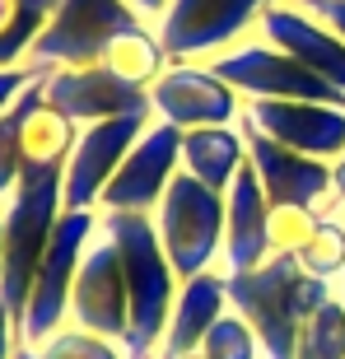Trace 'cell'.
Masks as SVG:
<instances>
[{
    "label": "cell",
    "instance_id": "1",
    "mask_svg": "<svg viewBox=\"0 0 345 359\" xmlns=\"http://www.w3.org/2000/svg\"><path fill=\"white\" fill-rule=\"evenodd\" d=\"M224 285H229V308L257 332L266 359H294L304 322L327 299H336V285L313 280L294 257H266L252 271L224 276Z\"/></svg>",
    "mask_w": 345,
    "mask_h": 359
},
{
    "label": "cell",
    "instance_id": "2",
    "mask_svg": "<svg viewBox=\"0 0 345 359\" xmlns=\"http://www.w3.org/2000/svg\"><path fill=\"white\" fill-rule=\"evenodd\" d=\"M61 215H66V163H24V177L5 201V257H0V308L14 318V327L24 318L33 276Z\"/></svg>",
    "mask_w": 345,
    "mask_h": 359
},
{
    "label": "cell",
    "instance_id": "3",
    "mask_svg": "<svg viewBox=\"0 0 345 359\" xmlns=\"http://www.w3.org/2000/svg\"><path fill=\"white\" fill-rule=\"evenodd\" d=\"M103 229L112 233L121 252V271H126V299H131L126 359H159L182 280L163 252L154 215H103Z\"/></svg>",
    "mask_w": 345,
    "mask_h": 359
},
{
    "label": "cell",
    "instance_id": "4",
    "mask_svg": "<svg viewBox=\"0 0 345 359\" xmlns=\"http://www.w3.org/2000/svg\"><path fill=\"white\" fill-rule=\"evenodd\" d=\"M98 229H103V210H66L56 219V233L47 243V252H42L33 290H28L24 318L14 327L19 346H42L47 336H56L70 322L75 276H80V262L89 252V243L98 238Z\"/></svg>",
    "mask_w": 345,
    "mask_h": 359
},
{
    "label": "cell",
    "instance_id": "5",
    "mask_svg": "<svg viewBox=\"0 0 345 359\" xmlns=\"http://www.w3.org/2000/svg\"><path fill=\"white\" fill-rule=\"evenodd\" d=\"M154 229L168 252L177 280H191L201 271H219L224 252V191H210L191 173H177L168 196L154 210Z\"/></svg>",
    "mask_w": 345,
    "mask_h": 359
},
{
    "label": "cell",
    "instance_id": "6",
    "mask_svg": "<svg viewBox=\"0 0 345 359\" xmlns=\"http://www.w3.org/2000/svg\"><path fill=\"white\" fill-rule=\"evenodd\" d=\"M131 28H149V24L126 0H61L47 19V28L38 33V42H33L28 66L38 75L66 66H98L107 47Z\"/></svg>",
    "mask_w": 345,
    "mask_h": 359
},
{
    "label": "cell",
    "instance_id": "7",
    "mask_svg": "<svg viewBox=\"0 0 345 359\" xmlns=\"http://www.w3.org/2000/svg\"><path fill=\"white\" fill-rule=\"evenodd\" d=\"M271 5L276 0H172L154 33L168 61H215L229 47L257 38Z\"/></svg>",
    "mask_w": 345,
    "mask_h": 359
},
{
    "label": "cell",
    "instance_id": "8",
    "mask_svg": "<svg viewBox=\"0 0 345 359\" xmlns=\"http://www.w3.org/2000/svg\"><path fill=\"white\" fill-rule=\"evenodd\" d=\"M210 70L219 75L224 84L248 98H290V103H332V107H345V93L332 89L327 80H318L304 61H294L290 52H280L276 42H266L262 33L238 47H229L224 56H215Z\"/></svg>",
    "mask_w": 345,
    "mask_h": 359
},
{
    "label": "cell",
    "instance_id": "9",
    "mask_svg": "<svg viewBox=\"0 0 345 359\" xmlns=\"http://www.w3.org/2000/svg\"><path fill=\"white\" fill-rule=\"evenodd\" d=\"M177 173H182V131L154 117L140 131V140L131 145V154L121 159L117 177L107 182L98 210L103 215H154Z\"/></svg>",
    "mask_w": 345,
    "mask_h": 359
},
{
    "label": "cell",
    "instance_id": "10",
    "mask_svg": "<svg viewBox=\"0 0 345 359\" xmlns=\"http://www.w3.org/2000/svg\"><path fill=\"white\" fill-rule=\"evenodd\" d=\"M149 107L159 121H168L177 131L243 121V93L219 80L210 61H168V70L149 84Z\"/></svg>",
    "mask_w": 345,
    "mask_h": 359
},
{
    "label": "cell",
    "instance_id": "11",
    "mask_svg": "<svg viewBox=\"0 0 345 359\" xmlns=\"http://www.w3.org/2000/svg\"><path fill=\"white\" fill-rule=\"evenodd\" d=\"M70 327H84L93 336H107L126 346L131 332V299H126V271H121V252L112 233L98 229V238L89 243V252L75 276V294H70Z\"/></svg>",
    "mask_w": 345,
    "mask_h": 359
},
{
    "label": "cell",
    "instance_id": "12",
    "mask_svg": "<svg viewBox=\"0 0 345 359\" xmlns=\"http://www.w3.org/2000/svg\"><path fill=\"white\" fill-rule=\"evenodd\" d=\"M154 112H131V117H107L80 126V140L66 159V210H98L107 182L117 177L121 159L131 154V145L140 140Z\"/></svg>",
    "mask_w": 345,
    "mask_h": 359
},
{
    "label": "cell",
    "instance_id": "13",
    "mask_svg": "<svg viewBox=\"0 0 345 359\" xmlns=\"http://www.w3.org/2000/svg\"><path fill=\"white\" fill-rule=\"evenodd\" d=\"M243 121L262 135L280 140L285 149H299L308 159L336 163L345 154V107L332 103H290V98H248Z\"/></svg>",
    "mask_w": 345,
    "mask_h": 359
},
{
    "label": "cell",
    "instance_id": "14",
    "mask_svg": "<svg viewBox=\"0 0 345 359\" xmlns=\"http://www.w3.org/2000/svg\"><path fill=\"white\" fill-rule=\"evenodd\" d=\"M42 98L66 112L75 126H93L107 117H131V112H154L149 107V89L117 80L107 66H66L42 75Z\"/></svg>",
    "mask_w": 345,
    "mask_h": 359
},
{
    "label": "cell",
    "instance_id": "15",
    "mask_svg": "<svg viewBox=\"0 0 345 359\" xmlns=\"http://www.w3.org/2000/svg\"><path fill=\"white\" fill-rule=\"evenodd\" d=\"M243 135H248V163L257 168L271 205H332L336 196V173L327 159H308L299 149H285L280 140L262 135L257 126L243 121Z\"/></svg>",
    "mask_w": 345,
    "mask_h": 359
},
{
    "label": "cell",
    "instance_id": "16",
    "mask_svg": "<svg viewBox=\"0 0 345 359\" xmlns=\"http://www.w3.org/2000/svg\"><path fill=\"white\" fill-rule=\"evenodd\" d=\"M266 42H276L280 52H290L294 61H304L318 80H327L332 89L345 93V38L313 19L308 10H299L294 0H276L271 10L262 14V28H257Z\"/></svg>",
    "mask_w": 345,
    "mask_h": 359
},
{
    "label": "cell",
    "instance_id": "17",
    "mask_svg": "<svg viewBox=\"0 0 345 359\" xmlns=\"http://www.w3.org/2000/svg\"><path fill=\"white\" fill-rule=\"evenodd\" d=\"M266 215H271V196H266L257 168L243 163L238 177L224 191V252H219V271L224 276L252 271L271 257L266 252Z\"/></svg>",
    "mask_w": 345,
    "mask_h": 359
},
{
    "label": "cell",
    "instance_id": "18",
    "mask_svg": "<svg viewBox=\"0 0 345 359\" xmlns=\"http://www.w3.org/2000/svg\"><path fill=\"white\" fill-rule=\"evenodd\" d=\"M224 313H229L224 271H201V276L182 280L177 304H172V318H168V332H163V346H159V359L201 350V341L210 336V327L224 318Z\"/></svg>",
    "mask_w": 345,
    "mask_h": 359
},
{
    "label": "cell",
    "instance_id": "19",
    "mask_svg": "<svg viewBox=\"0 0 345 359\" xmlns=\"http://www.w3.org/2000/svg\"><path fill=\"white\" fill-rule=\"evenodd\" d=\"M248 163V135L238 126H201V131H182V173L205 182L210 191H229V182L238 177Z\"/></svg>",
    "mask_w": 345,
    "mask_h": 359
},
{
    "label": "cell",
    "instance_id": "20",
    "mask_svg": "<svg viewBox=\"0 0 345 359\" xmlns=\"http://www.w3.org/2000/svg\"><path fill=\"white\" fill-rule=\"evenodd\" d=\"M98 66H107L117 80L135 84V89H149V84L168 70V52H163V42H159L154 28H131V33H121V38L107 47Z\"/></svg>",
    "mask_w": 345,
    "mask_h": 359
},
{
    "label": "cell",
    "instance_id": "21",
    "mask_svg": "<svg viewBox=\"0 0 345 359\" xmlns=\"http://www.w3.org/2000/svg\"><path fill=\"white\" fill-rule=\"evenodd\" d=\"M61 0H0V70L28 66V52Z\"/></svg>",
    "mask_w": 345,
    "mask_h": 359
},
{
    "label": "cell",
    "instance_id": "22",
    "mask_svg": "<svg viewBox=\"0 0 345 359\" xmlns=\"http://www.w3.org/2000/svg\"><path fill=\"white\" fill-rule=\"evenodd\" d=\"M75 140H80V126L38 93V103L24 117V163H66Z\"/></svg>",
    "mask_w": 345,
    "mask_h": 359
},
{
    "label": "cell",
    "instance_id": "23",
    "mask_svg": "<svg viewBox=\"0 0 345 359\" xmlns=\"http://www.w3.org/2000/svg\"><path fill=\"white\" fill-rule=\"evenodd\" d=\"M38 93H42V75L28 84L24 98L10 112H0V205L14 196V187L24 177V117H28V107L38 103Z\"/></svg>",
    "mask_w": 345,
    "mask_h": 359
},
{
    "label": "cell",
    "instance_id": "24",
    "mask_svg": "<svg viewBox=\"0 0 345 359\" xmlns=\"http://www.w3.org/2000/svg\"><path fill=\"white\" fill-rule=\"evenodd\" d=\"M299 266L313 280H327V285H341L345 280V215H322V224L313 229V238L304 243V252L294 257Z\"/></svg>",
    "mask_w": 345,
    "mask_h": 359
},
{
    "label": "cell",
    "instance_id": "25",
    "mask_svg": "<svg viewBox=\"0 0 345 359\" xmlns=\"http://www.w3.org/2000/svg\"><path fill=\"white\" fill-rule=\"evenodd\" d=\"M322 205H271L266 215V252L271 257H299L313 229L322 224Z\"/></svg>",
    "mask_w": 345,
    "mask_h": 359
},
{
    "label": "cell",
    "instance_id": "26",
    "mask_svg": "<svg viewBox=\"0 0 345 359\" xmlns=\"http://www.w3.org/2000/svg\"><path fill=\"white\" fill-rule=\"evenodd\" d=\"M201 355H205V359H266L257 332L234 313V308L210 327V336L201 341Z\"/></svg>",
    "mask_w": 345,
    "mask_h": 359
},
{
    "label": "cell",
    "instance_id": "27",
    "mask_svg": "<svg viewBox=\"0 0 345 359\" xmlns=\"http://www.w3.org/2000/svg\"><path fill=\"white\" fill-rule=\"evenodd\" d=\"M38 350L42 359H126V346L107 341V336H93L84 327H70V322L56 336H47Z\"/></svg>",
    "mask_w": 345,
    "mask_h": 359
},
{
    "label": "cell",
    "instance_id": "28",
    "mask_svg": "<svg viewBox=\"0 0 345 359\" xmlns=\"http://www.w3.org/2000/svg\"><path fill=\"white\" fill-rule=\"evenodd\" d=\"M38 80V70L33 66H14V70H0V112H10L19 98H24V89Z\"/></svg>",
    "mask_w": 345,
    "mask_h": 359
},
{
    "label": "cell",
    "instance_id": "29",
    "mask_svg": "<svg viewBox=\"0 0 345 359\" xmlns=\"http://www.w3.org/2000/svg\"><path fill=\"white\" fill-rule=\"evenodd\" d=\"M294 5L308 10L313 19H322L332 33H341V38H345V0H294Z\"/></svg>",
    "mask_w": 345,
    "mask_h": 359
},
{
    "label": "cell",
    "instance_id": "30",
    "mask_svg": "<svg viewBox=\"0 0 345 359\" xmlns=\"http://www.w3.org/2000/svg\"><path fill=\"white\" fill-rule=\"evenodd\" d=\"M126 5H131V10L140 14V19H145L149 28H154V24L163 19V14H168V5H172V0H126Z\"/></svg>",
    "mask_w": 345,
    "mask_h": 359
},
{
    "label": "cell",
    "instance_id": "31",
    "mask_svg": "<svg viewBox=\"0 0 345 359\" xmlns=\"http://www.w3.org/2000/svg\"><path fill=\"white\" fill-rule=\"evenodd\" d=\"M14 346H19V336H14V318L0 308V359H14Z\"/></svg>",
    "mask_w": 345,
    "mask_h": 359
},
{
    "label": "cell",
    "instance_id": "32",
    "mask_svg": "<svg viewBox=\"0 0 345 359\" xmlns=\"http://www.w3.org/2000/svg\"><path fill=\"white\" fill-rule=\"evenodd\" d=\"M332 173H336V196H332V205L327 210H336V205H345V154L332 163Z\"/></svg>",
    "mask_w": 345,
    "mask_h": 359
},
{
    "label": "cell",
    "instance_id": "33",
    "mask_svg": "<svg viewBox=\"0 0 345 359\" xmlns=\"http://www.w3.org/2000/svg\"><path fill=\"white\" fill-rule=\"evenodd\" d=\"M14 359H42L38 346H14Z\"/></svg>",
    "mask_w": 345,
    "mask_h": 359
},
{
    "label": "cell",
    "instance_id": "34",
    "mask_svg": "<svg viewBox=\"0 0 345 359\" xmlns=\"http://www.w3.org/2000/svg\"><path fill=\"white\" fill-rule=\"evenodd\" d=\"M0 257H5V205H0Z\"/></svg>",
    "mask_w": 345,
    "mask_h": 359
},
{
    "label": "cell",
    "instance_id": "35",
    "mask_svg": "<svg viewBox=\"0 0 345 359\" xmlns=\"http://www.w3.org/2000/svg\"><path fill=\"white\" fill-rule=\"evenodd\" d=\"M168 359H205L201 350H187V355H168Z\"/></svg>",
    "mask_w": 345,
    "mask_h": 359
},
{
    "label": "cell",
    "instance_id": "36",
    "mask_svg": "<svg viewBox=\"0 0 345 359\" xmlns=\"http://www.w3.org/2000/svg\"><path fill=\"white\" fill-rule=\"evenodd\" d=\"M336 299H341V304H345V280H341V285H336Z\"/></svg>",
    "mask_w": 345,
    "mask_h": 359
},
{
    "label": "cell",
    "instance_id": "37",
    "mask_svg": "<svg viewBox=\"0 0 345 359\" xmlns=\"http://www.w3.org/2000/svg\"><path fill=\"white\" fill-rule=\"evenodd\" d=\"M332 215H345V205H336V210H332Z\"/></svg>",
    "mask_w": 345,
    "mask_h": 359
}]
</instances>
